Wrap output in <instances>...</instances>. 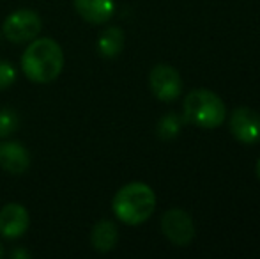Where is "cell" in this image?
Here are the masks:
<instances>
[{
	"label": "cell",
	"mask_w": 260,
	"mask_h": 259,
	"mask_svg": "<svg viewBox=\"0 0 260 259\" xmlns=\"http://www.w3.org/2000/svg\"><path fill=\"white\" fill-rule=\"evenodd\" d=\"M64 52L52 38L34 39L21 55L25 76L36 83H50L62 73Z\"/></svg>",
	"instance_id": "obj_1"
},
{
	"label": "cell",
	"mask_w": 260,
	"mask_h": 259,
	"mask_svg": "<svg viewBox=\"0 0 260 259\" xmlns=\"http://www.w3.org/2000/svg\"><path fill=\"white\" fill-rule=\"evenodd\" d=\"M156 208V194L140 181L124 185L112 200V210L120 222L127 225H140L151 218Z\"/></svg>",
	"instance_id": "obj_2"
},
{
	"label": "cell",
	"mask_w": 260,
	"mask_h": 259,
	"mask_svg": "<svg viewBox=\"0 0 260 259\" xmlns=\"http://www.w3.org/2000/svg\"><path fill=\"white\" fill-rule=\"evenodd\" d=\"M184 121L193 123L204 130H214L223 125L226 118V108L223 100L209 89H195L188 93L182 103Z\"/></svg>",
	"instance_id": "obj_3"
},
{
	"label": "cell",
	"mask_w": 260,
	"mask_h": 259,
	"mask_svg": "<svg viewBox=\"0 0 260 259\" xmlns=\"http://www.w3.org/2000/svg\"><path fill=\"white\" fill-rule=\"evenodd\" d=\"M43 21L36 11L18 9L11 13L2 23V34L11 43H28L39 36Z\"/></svg>",
	"instance_id": "obj_4"
},
{
	"label": "cell",
	"mask_w": 260,
	"mask_h": 259,
	"mask_svg": "<svg viewBox=\"0 0 260 259\" xmlns=\"http://www.w3.org/2000/svg\"><path fill=\"white\" fill-rule=\"evenodd\" d=\"M161 231L175 247H188L195 238V224L184 210L172 208L161 217Z\"/></svg>",
	"instance_id": "obj_5"
},
{
	"label": "cell",
	"mask_w": 260,
	"mask_h": 259,
	"mask_svg": "<svg viewBox=\"0 0 260 259\" xmlns=\"http://www.w3.org/2000/svg\"><path fill=\"white\" fill-rule=\"evenodd\" d=\"M149 87L159 101L170 103L182 93V78L175 68L168 64H157L149 73Z\"/></svg>",
	"instance_id": "obj_6"
},
{
	"label": "cell",
	"mask_w": 260,
	"mask_h": 259,
	"mask_svg": "<svg viewBox=\"0 0 260 259\" xmlns=\"http://www.w3.org/2000/svg\"><path fill=\"white\" fill-rule=\"evenodd\" d=\"M230 133L241 144H257L260 142V114L248 107H239L230 114Z\"/></svg>",
	"instance_id": "obj_7"
},
{
	"label": "cell",
	"mask_w": 260,
	"mask_h": 259,
	"mask_svg": "<svg viewBox=\"0 0 260 259\" xmlns=\"http://www.w3.org/2000/svg\"><path fill=\"white\" fill-rule=\"evenodd\" d=\"M30 225V217L25 206L18 203H9L0 210V235L7 240L20 238L27 233Z\"/></svg>",
	"instance_id": "obj_8"
},
{
	"label": "cell",
	"mask_w": 260,
	"mask_h": 259,
	"mask_svg": "<svg viewBox=\"0 0 260 259\" xmlns=\"http://www.w3.org/2000/svg\"><path fill=\"white\" fill-rule=\"evenodd\" d=\"M0 167L9 174H23L30 167V153L20 142L0 144Z\"/></svg>",
	"instance_id": "obj_9"
},
{
	"label": "cell",
	"mask_w": 260,
	"mask_h": 259,
	"mask_svg": "<svg viewBox=\"0 0 260 259\" xmlns=\"http://www.w3.org/2000/svg\"><path fill=\"white\" fill-rule=\"evenodd\" d=\"M75 9L87 23L101 25L106 23L115 13L113 0H73Z\"/></svg>",
	"instance_id": "obj_10"
},
{
	"label": "cell",
	"mask_w": 260,
	"mask_h": 259,
	"mask_svg": "<svg viewBox=\"0 0 260 259\" xmlns=\"http://www.w3.org/2000/svg\"><path fill=\"white\" fill-rule=\"evenodd\" d=\"M119 242V229L112 220H100L90 233V243L98 252H110Z\"/></svg>",
	"instance_id": "obj_11"
},
{
	"label": "cell",
	"mask_w": 260,
	"mask_h": 259,
	"mask_svg": "<svg viewBox=\"0 0 260 259\" xmlns=\"http://www.w3.org/2000/svg\"><path fill=\"white\" fill-rule=\"evenodd\" d=\"M124 48V32L119 27H110L98 38V52L105 59H115Z\"/></svg>",
	"instance_id": "obj_12"
},
{
	"label": "cell",
	"mask_w": 260,
	"mask_h": 259,
	"mask_svg": "<svg viewBox=\"0 0 260 259\" xmlns=\"http://www.w3.org/2000/svg\"><path fill=\"white\" fill-rule=\"evenodd\" d=\"M184 118H181L179 114H165L163 118L157 121V126H156V133L161 140H172L175 138L182 130V125H184Z\"/></svg>",
	"instance_id": "obj_13"
},
{
	"label": "cell",
	"mask_w": 260,
	"mask_h": 259,
	"mask_svg": "<svg viewBox=\"0 0 260 259\" xmlns=\"http://www.w3.org/2000/svg\"><path fill=\"white\" fill-rule=\"evenodd\" d=\"M18 128V116L9 108L0 110V137H9Z\"/></svg>",
	"instance_id": "obj_14"
},
{
	"label": "cell",
	"mask_w": 260,
	"mask_h": 259,
	"mask_svg": "<svg viewBox=\"0 0 260 259\" xmlns=\"http://www.w3.org/2000/svg\"><path fill=\"white\" fill-rule=\"evenodd\" d=\"M16 82V69L7 61H0V91L9 89Z\"/></svg>",
	"instance_id": "obj_15"
},
{
	"label": "cell",
	"mask_w": 260,
	"mask_h": 259,
	"mask_svg": "<svg viewBox=\"0 0 260 259\" xmlns=\"http://www.w3.org/2000/svg\"><path fill=\"white\" fill-rule=\"evenodd\" d=\"M257 176H258V180H260V158H258V162H257Z\"/></svg>",
	"instance_id": "obj_16"
},
{
	"label": "cell",
	"mask_w": 260,
	"mask_h": 259,
	"mask_svg": "<svg viewBox=\"0 0 260 259\" xmlns=\"http://www.w3.org/2000/svg\"><path fill=\"white\" fill-rule=\"evenodd\" d=\"M4 256V250H2V245H0V257Z\"/></svg>",
	"instance_id": "obj_17"
}]
</instances>
